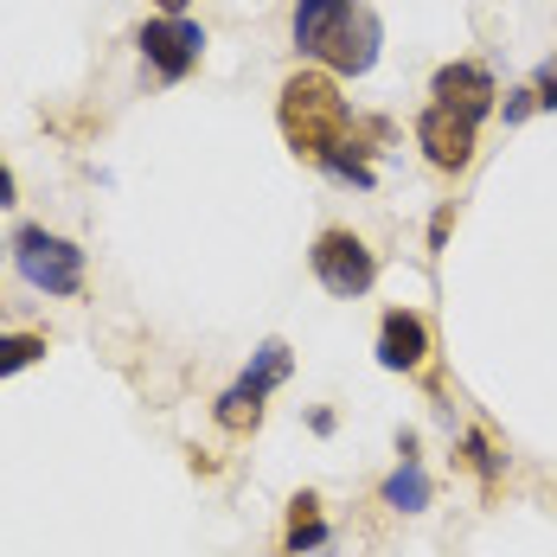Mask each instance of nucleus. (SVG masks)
Listing matches in <instances>:
<instances>
[{
	"instance_id": "nucleus-1",
	"label": "nucleus",
	"mask_w": 557,
	"mask_h": 557,
	"mask_svg": "<svg viewBox=\"0 0 557 557\" xmlns=\"http://www.w3.org/2000/svg\"><path fill=\"white\" fill-rule=\"evenodd\" d=\"M282 135H288V148L301 154V161H314V168L339 180V186H359V193H372V161H366V148H359V122L346 110V97H339L334 77H321V71H295L288 84H282Z\"/></svg>"
},
{
	"instance_id": "nucleus-2",
	"label": "nucleus",
	"mask_w": 557,
	"mask_h": 557,
	"mask_svg": "<svg viewBox=\"0 0 557 557\" xmlns=\"http://www.w3.org/2000/svg\"><path fill=\"white\" fill-rule=\"evenodd\" d=\"M13 270L26 288H39V295H77L84 288V250L71 244V237H58L46 224H20V237H13Z\"/></svg>"
},
{
	"instance_id": "nucleus-3",
	"label": "nucleus",
	"mask_w": 557,
	"mask_h": 557,
	"mask_svg": "<svg viewBox=\"0 0 557 557\" xmlns=\"http://www.w3.org/2000/svg\"><path fill=\"white\" fill-rule=\"evenodd\" d=\"M308 263H314L321 288L339 295V301H359V295L379 282V257H372V244H366L359 231H321L314 250H308Z\"/></svg>"
},
{
	"instance_id": "nucleus-4",
	"label": "nucleus",
	"mask_w": 557,
	"mask_h": 557,
	"mask_svg": "<svg viewBox=\"0 0 557 557\" xmlns=\"http://www.w3.org/2000/svg\"><path fill=\"white\" fill-rule=\"evenodd\" d=\"M288 366H295V359H288V346H282V339H263V346H257V359L244 366V379L219 397V423H224V430H237V436H244V430H257V423H263V397L288 379Z\"/></svg>"
},
{
	"instance_id": "nucleus-5",
	"label": "nucleus",
	"mask_w": 557,
	"mask_h": 557,
	"mask_svg": "<svg viewBox=\"0 0 557 557\" xmlns=\"http://www.w3.org/2000/svg\"><path fill=\"white\" fill-rule=\"evenodd\" d=\"M135 46H141V58H148L168 84H180V77L199 64V52H206V26H199V20H186V13H180V20L161 13V20H148V26L135 33Z\"/></svg>"
},
{
	"instance_id": "nucleus-6",
	"label": "nucleus",
	"mask_w": 557,
	"mask_h": 557,
	"mask_svg": "<svg viewBox=\"0 0 557 557\" xmlns=\"http://www.w3.org/2000/svg\"><path fill=\"white\" fill-rule=\"evenodd\" d=\"M474 115H461V110H448V103H430V110L417 115V148L430 154V168H443V173H461L468 161H474Z\"/></svg>"
},
{
	"instance_id": "nucleus-7",
	"label": "nucleus",
	"mask_w": 557,
	"mask_h": 557,
	"mask_svg": "<svg viewBox=\"0 0 557 557\" xmlns=\"http://www.w3.org/2000/svg\"><path fill=\"white\" fill-rule=\"evenodd\" d=\"M379 39H385V26H379V13H366V7H352L346 20H339V33L327 39V71L334 77H366L372 64H379Z\"/></svg>"
},
{
	"instance_id": "nucleus-8",
	"label": "nucleus",
	"mask_w": 557,
	"mask_h": 557,
	"mask_svg": "<svg viewBox=\"0 0 557 557\" xmlns=\"http://www.w3.org/2000/svg\"><path fill=\"white\" fill-rule=\"evenodd\" d=\"M430 97L481 122V115L494 110V97H500V90H494V71H487V64H468V58H461V64H443V71H436Z\"/></svg>"
},
{
	"instance_id": "nucleus-9",
	"label": "nucleus",
	"mask_w": 557,
	"mask_h": 557,
	"mask_svg": "<svg viewBox=\"0 0 557 557\" xmlns=\"http://www.w3.org/2000/svg\"><path fill=\"white\" fill-rule=\"evenodd\" d=\"M430 359V321L410 314V308H391L385 327H379V366L385 372H417Z\"/></svg>"
},
{
	"instance_id": "nucleus-10",
	"label": "nucleus",
	"mask_w": 557,
	"mask_h": 557,
	"mask_svg": "<svg viewBox=\"0 0 557 557\" xmlns=\"http://www.w3.org/2000/svg\"><path fill=\"white\" fill-rule=\"evenodd\" d=\"M352 13V0H295V20H288V33H295V52L301 58H321L327 52V39L339 33V20Z\"/></svg>"
},
{
	"instance_id": "nucleus-11",
	"label": "nucleus",
	"mask_w": 557,
	"mask_h": 557,
	"mask_svg": "<svg viewBox=\"0 0 557 557\" xmlns=\"http://www.w3.org/2000/svg\"><path fill=\"white\" fill-rule=\"evenodd\" d=\"M379 500L397 506V512H423V506H430V474H423V461H417V455L391 468L385 487H379Z\"/></svg>"
},
{
	"instance_id": "nucleus-12",
	"label": "nucleus",
	"mask_w": 557,
	"mask_h": 557,
	"mask_svg": "<svg viewBox=\"0 0 557 557\" xmlns=\"http://www.w3.org/2000/svg\"><path fill=\"white\" fill-rule=\"evenodd\" d=\"M321 545H327V525H321V500H314V494H295V500H288V557L321 552Z\"/></svg>"
},
{
	"instance_id": "nucleus-13",
	"label": "nucleus",
	"mask_w": 557,
	"mask_h": 557,
	"mask_svg": "<svg viewBox=\"0 0 557 557\" xmlns=\"http://www.w3.org/2000/svg\"><path fill=\"white\" fill-rule=\"evenodd\" d=\"M39 359H46V339L39 334H0V379H13V372H26Z\"/></svg>"
},
{
	"instance_id": "nucleus-14",
	"label": "nucleus",
	"mask_w": 557,
	"mask_h": 557,
	"mask_svg": "<svg viewBox=\"0 0 557 557\" xmlns=\"http://www.w3.org/2000/svg\"><path fill=\"white\" fill-rule=\"evenodd\" d=\"M461 468H474V474H481L487 487L500 481V455H494V443H487L481 430H468V436H461Z\"/></svg>"
},
{
	"instance_id": "nucleus-15",
	"label": "nucleus",
	"mask_w": 557,
	"mask_h": 557,
	"mask_svg": "<svg viewBox=\"0 0 557 557\" xmlns=\"http://www.w3.org/2000/svg\"><path fill=\"white\" fill-rule=\"evenodd\" d=\"M532 110H539V90H512V103H506V122H525Z\"/></svg>"
},
{
	"instance_id": "nucleus-16",
	"label": "nucleus",
	"mask_w": 557,
	"mask_h": 557,
	"mask_svg": "<svg viewBox=\"0 0 557 557\" xmlns=\"http://www.w3.org/2000/svg\"><path fill=\"white\" fill-rule=\"evenodd\" d=\"M539 110H557V64L539 77Z\"/></svg>"
},
{
	"instance_id": "nucleus-17",
	"label": "nucleus",
	"mask_w": 557,
	"mask_h": 557,
	"mask_svg": "<svg viewBox=\"0 0 557 557\" xmlns=\"http://www.w3.org/2000/svg\"><path fill=\"white\" fill-rule=\"evenodd\" d=\"M13 199H20V186H13V173H7V161H0V212H7Z\"/></svg>"
},
{
	"instance_id": "nucleus-18",
	"label": "nucleus",
	"mask_w": 557,
	"mask_h": 557,
	"mask_svg": "<svg viewBox=\"0 0 557 557\" xmlns=\"http://www.w3.org/2000/svg\"><path fill=\"white\" fill-rule=\"evenodd\" d=\"M154 7H161L168 20H180V13H186V0H154Z\"/></svg>"
}]
</instances>
